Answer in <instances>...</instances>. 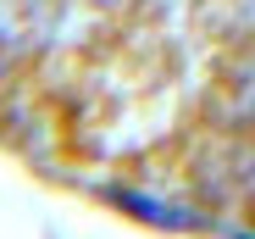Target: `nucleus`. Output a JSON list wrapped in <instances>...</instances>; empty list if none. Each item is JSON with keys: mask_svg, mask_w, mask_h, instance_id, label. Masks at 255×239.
<instances>
[]
</instances>
